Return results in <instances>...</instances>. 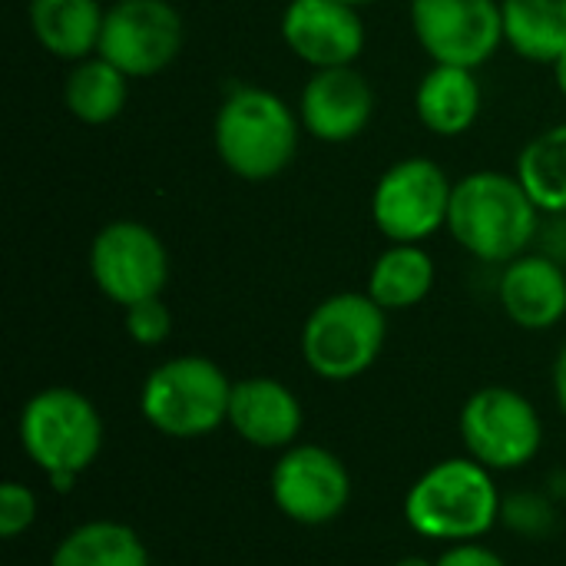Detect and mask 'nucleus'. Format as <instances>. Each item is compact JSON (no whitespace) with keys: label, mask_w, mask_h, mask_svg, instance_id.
Masks as SVG:
<instances>
[{"label":"nucleus","mask_w":566,"mask_h":566,"mask_svg":"<svg viewBox=\"0 0 566 566\" xmlns=\"http://www.w3.org/2000/svg\"><path fill=\"white\" fill-rule=\"evenodd\" d=\"M564 501H566V481H564Z\"/></svg>","instance_id":"473e14b6"},{"label":"nucleus","mask_w":566,"mask_h":566,"mask_svg":"<svg viewBox=\"0 0 566 566\" xmlns=\"http://www.w3.org/2000/svg\"><path fill=\"white\" fill-rule=\"evenodd\" d=\"M229 375L206 355H176L156 365L139 388V411L146 424L166 438H206L229 421L232 401Z\"/></svg>","instance_id":"20e7f679"},{"label":"nucleus","mask_w":566,"mask_h":566,"mask_svg":"<svg viewBox=\"0 0 566 566\" xmlns=\"http://www.w3.org/2000/svg\"><path fill=\"white\" fill-rule=\"evenodd\" d=\"M504 43L531 63H554L566 50V0H501Z\"/></svg>","instance_id":"412c9836"},{"label":"nucleus","mask_w":566,"mask_h":566,"mask_svg":"<svg viewBox=\"0 0 566 566\" xmlns=\"http://www.w3.org/2000/svg\"><path fill=\"white\" fill-rule=\"evenodd\" d=\"M434 566H507V560H504L497 551H491V547L471 541V544H451V547L434 560Z\"/></svg>","instance_id":"bb28decb"},{"label":"nucleus","mask_w":566,"mask_h":566,"mask_svg":"<svg viewBox=\"0 0 566 566\" xmlns=\"http://www.w3.org/2000/svg\"><path fill=\"white\" fill-rule=\"evenodd\" d=\"M27 20L50 56L80 63L99 46L106 7L99 0H30Z\"/></svg>","instance_id":"a211bd4d"},{"label":"nucleus","mask_w":566,"mask_h":566,"mask_svg":"<svg viewBox=\"0 0 566 566\" xmlns=\"http://www.w3.org/2000/svg\"><path fill=\"white\" fill-rule=\"evenodd\" d=\"M385 338L388 312L368 292H335L308 312L302 358L325 381H352L378 361Z\"/></svg>","instance_id":"39448f33"},{"label":"nucleus","mask_w":566,"mask_h":566,"mask_svg":"<svg viewBox=\"0 0 566 566\" xmlns=\"http://www.w3.org/2000/svg\"><path fill=\"white\" fill-rule=\"evenodd\" d=\"M23 454L46 474H73L80 478L103 451V418L96 405L66 385H53L36 391L17 421Z\"/></svg>","instance_id":"423d86ee"},{"label":"nucleus","mask_w":566,"mask_h":566,"mask_svg":"<svg viewBox=\"0 0 566 566\" xmlns=\"http://www.w3.org/2000/svg\"><path fill=\"white\" fill-rule=\"evenodd\" d=\"M434 289V259L418 242H388V249L371 262L368 295L385 312H408L421 305Z\"/></svg>","instance_id":"6ab92c4d"},{"label":"nucleus","mask_w":566,"mask_h":566,"mask_svg":"<svg viewBox=\"0 0 566 566\" xmlns=\"http://www.w3.org/2000/svg\"><path fill=\"white\" fill-rule=\"evenodd\" d=\"M514 176L537 202L541 212L564 216L566 212V123L541 129L524 143L517 156Z\"/></svg>","instance_id":"5701e85b"},{"label":"nucleus","mask_w":566,"mask_h":566,"mask_svg":"<svg viewBox=\"0 0 566 566\" xmlns=\"http://www.w3.org/2000/svg\"><path fill=\"white\" fill-rule=\"evenodd\" d=\"M342 3H352V7H358V10H361V7H368V3H378V0H342Z\"/></svg>","instance_id":"2f4dec72"},{"label":"nucleus","mask_w":566,"mask_h":566,"mask_svg":"<svg viewBox=\"0 0 566 566\" xmlns=\"http://www.w3.org/2000/svg\"><path fill=\"white\" fill-rule=\"evenodd\" d=\"M272 504L302 527H322L345 514L352 501V474L345 461L322 444H292L269 474Z\"/></svg>","instance_id":"f8f14e48"},{"label":"nucleus","mask_w":566,"mask_h":566,"mask_svg":"<svg viewBox=\"0 0 566 566\" xmlns=\"http://www.w3.org/2000/svg\"><path fill=\"white\" fill-rule=\"evenodd\" d=\"M226 424L252 448L285 451L302 434L305 415H302V401L289 385H282L279 378L252 375L232 385Z\"/></svg>","instance_id":"2eb2a0df"},{"label":"nucleus","mask_w":566,"mask_h":566,"mask_svg":"<svg viewBox=\"0 0 566 566\" xmlns=\"http://www.w3.org/2000/svg\"><path fill=\"white\" fill-rule=\"evenodd\" d=\"M36 521V497L27 484L20 481H7L0 488V537L13 541L20 534H27Z\"/></svg>","instance_id":"a878e982"},{"label":"nucleus","mask_w":566,"mask_h":566,"mask_svg":"<svg viewBox=\"0 0 566 566\" xmlns=\"http://www.w3.org/2000/svg\"><path fill=\"white\" fill-rule=\"evenodd\" d=\"M123 328L136 345L156 348L172 332V312L163 302V295H156V298H146V302H136V305L123 308Z\"/></svg>","instance_id":"393cba45"},{"label":"nucleus","mask_w":566,"mask_h":566,"mask_svg":"<svg viewBox=\"0 0 566 566\" xmlns=\"http://www.w3.org/2000/svg\"><path fill=\"white\" fill-rule=\"evenodd\" d=\"M408 20L431 63L478 70L504 43L501 0H411Z\"/></svg>","instance_id":"9b49d317"},{"label":"nucleus","mask_w":566,"mask_h":566,"mask_svg":"<svg viewBox=\"0 0 566 566\" xmlns=\"http://www.w3.org/2000/svg\"><path fill=\"white\" fill-rule=\"evenodd\" d=\"M129 103V76L99 53L73 63L63 83V106L86 126L113 123Z\"/></svg>","instance_id":"aec40b11"},{"label":"nucleus","mask_w":566,"mask_h":566,"mask_svg":"<svg viewBox=\"0 0 566 566\" xmlns=\"http://www.w3.org/2000/svg\"><path fill=\"white\" fill-rule=\"evenodd\" d=\"M46 481H50V488H53L56 494H70V488L76 484L73 474H53V478H46Z\"/></svg>","instance_id":"c756f323"},{"label":"nucleus","mask_w":566,"mask_h":566,"mask_svg":"<svg viewBox=\"0 0 566 566\" xmlns=\"http://www.w3.org/2000/svg\"><path fill=\"white\" fill-rule=\"evenodd\" d=\"M541 209L527 196L517 176L497 169H478L454 182L448 232L474 259L507 265L531 252L541 232Z\"/></svg>","instance_id":"f257e3e1"},{"label":"nucleus","mask_w":566,"mask_h":566,"mask_svg":"<svg viewBox=\"0 0 566 566\" xmlns=\"http://www.w3.org/2000/svg\"><path fill=\"white\" fill-rule=\"evenodd\" d=\"M395 566H434V560H424V557H405V560H398Z\"/></svg>","instance_id":"7c9ffc66"},{"label":"nucleus","mask_w":566,"mask_h":566,"mask_svg":"<svg viewBox=\"0 0 566 566\" xmlns=\"http://www.w3.org/2000/svg\"><path fill=\"white\" fill-rule=\"evenodd\" d=\"M554 66V80H557V90H560V96L566 99V50L551 63Z\"/></svg>","instance_id":"c85d7f7f"},{"label":"nucleus","mask_w":566,"mask_h":566,"mask_svg":"<svg viewBox=\"0 0 566 566\" xmlns=\"http://www.w3.org/2000/svg\"><path fill=\"white\" fill-rule=\"evenodd\" d=\"M501 504L494 471L474 458H444L408 488L405 521L424 541L471 544L501 521Z\"/></svg>","instance_id":"7ed1b4c3"},{"label":"nucleus","mask_w":566,"mask_h":566,"mask_svg":"<svg viewBox=\"0 0 566 566\" xmlns=\"http://www.w3.org/2000/svg\"><path fill=\"white\" fill-rule=\"evenodd\" d=\"M375 116V90L358 66L312 70L298 96L302 129L328 146L358 139Z\"/></svg>","instance_id":"4468645a"},{"label":"nucleus","mask_w":566,"mask_h":566,"mask_svg":"<svg viewBox=\"0 0 566 566\" xmlns=\"http://www.w3.org/2000/svg\"><path fill=\"white\" fill-rule=\"evenodd\" d=\"M497 298L524 332H547L566 318V269L547 252H524L504 265Z\"/></svg>","instance_id":"dca6fc26"},{"label":"nucleus","mask_w":566,"mask_h":566,"mask_svg":"<svg viewBox=\"0 0 566 566\" xmlns=\"http://www.w3.org/2000/svg\"><path fill=\"white\" fill-rule=\"evenodd\" d=\"M458 431L468 458L494 474L527 468L544 444V421L534 401L507 385L478 388L461 408Z\"/></svg>","instance_id":"0eeeda50"},{"label":"nucleus","mask_w":566,"mask_h":566,"mask_svg":"<svg viewBox=\"0 0 566 566\" xmlns=\"http://www.w3.org/2000/svg\"><path fill=\"white\" fill-rule=\"evenodd\" d=\"M501 521L521 534V537H547L557 524V514L551 507L547 497L521 491V494H507L501 504Z\"/></svg>","instance_id":"b1692460"},{"label":"nucleus","mask_w":566,"mask_h":566,"mask_svg":"<svg viewBox=\"0 0 566 566\" xmlns=\"http://www.w3.org/2000/svg\"><path fill=\"white\" fill-rule=\"evenodd\" d=\"M182 43L186 23L169 0H113L96 53L129 80H149L176 63Z\"/></svg>","instance_id":"1a4fd4ad"},{"label":"nucleus","mask_w":566,"mask_h":566,"mask_svg":"<svg viewBox=\"0 0 566 566\" xmlns=\"http://www.w3.org/2000/svg\"><path fill=\"white\" fill-rule=\"evenodd\" d=\"M554 398H557V408L564 411L566 418V342L564 348L557 352V361H554Z\"/></svg>","instance_id":"cd10ccee"},{"label":"nucleus","mask_w":566,"mask_h":566,"mask_svg":"<svg viewBox=\"0 0 566 566\" xmlns=\"http://www.w3.org/2000/svg\"><path fill=\"white\" fill-rule=\"evenodd\" d=\"M298 113L265 86H235L212 119L216 156L245 182H269L282 176L298 153Z\"/></svg>","instance_id":"f03ea898"},{"label":"nucleus","mask_w":566,"mask_h":566,"mask_svg":"<svg viewBox=\"0 0 566 566\" xmlns=\"http://www.w3.org/2000/svg\"><path fill=\"white\" fill-rule=\"evenodd\" d=\"M50 566H149V551L129 524L86 521L56 544Z\"/></svg>","instance_id":"4be33fe9"},{"label":"nucleus","mask_w":566,"mask_h":566,"mask_svg":"<svg viewBox=\"0 0 566 566\" xmlns=\"http://www.w3.org/2000/svg\"><path fill=\"white\" fill-rule=\"evenodd\" d=\"M90 275L113 305L129 308L163 295L169 282V252L149 226L116 219L90 242Z\"/></svg>","instance_id":"9d476101"},{"label":"nucleus","mask_w":566,"mask_h":566,"mask_svg":"<svg viewBox=\"0 0 566 566\" xmlns=\"http://www.w3.org/2000/svg\"><path fill=\"white\" fill-rule=\"evenodd\" d=\"M481 99L484 96L474 70L434 63L415 90V113L428 133L454 139L478 123Z\"/></svg>","instance_id":"f3484780"},{"label":"nucleus","mask_w":566,"mask_h":566,"mask_svg":"<svg viewBox=\"0 0 566 566\" xmlns=\"http://www.w3.org/2000/svg\"><path fill=\"white\" fill-rule=\"evenodd\" d=\"M454 182L424 156L391 163L371 192V222L388 242L424 245L434 232L448 229Z\"/></svg>","instance_id":"6e6552de"},{"label":"nucleus","mask_w":566,"mask_h":566,"mask_svg":"<svg viewBox=\"0 0 566 566\" xmlns=\"http://www.w3.org/2000/svg\"><path fill=\"white\" fill-rule=\"evenodd\" d=\"M279 30L285 46L312 70L355 66L368 40L361 10L342 0H289Z\"/></svg>","instance_id":"ddd939ff"}]
</instances>
